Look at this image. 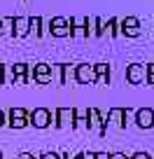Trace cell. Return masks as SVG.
Here are the masks:
<instances>
[{
  "mask_svg": "<svg viewBox=\"0 0 154 159\" xmlns=\"http://www.w3.org/2000/svg\"><path fill=\"white\" fill-rule=\"evenodd\" d=\"M135 122L140 129H152L154 126V110L152 108H140L135 112Z\"/></svg>",
  "mask_w": 154,
  "mask_h": 159,
  "instance_id": "1",
  "label": "cell"
},
{
  "mask_svg": "<svg viewBox=\"0 0 154 159\" xmlns=\"http://www.w3.org/2000/svg\"><path fill=\"white\" fill-rule=\"evenodd\" d=\"M121 33L129 35V38H138L140 35V24L135 16H126L124 21H121Z\"/></svg>",
  "mask_w": 154,
  "mask_h": 159,
  "instance_id": "2",
  "label": "cell"
},
{
  "mask_svg": "<svg viewBox=\"0 0 154 159\" xmlns=\"http://www.w3.org/2000/svg\"><path fill=\"white\" fill-rule=\"evenodd\" d=\"M145 77V66H140V63H133L129 68V82H140V80Z\"/></svg>",
  "mask_w": 154,
  "mask_h": 159,
  "instance_id": "3",
  "label": "cell"
},
{
  "mask_svg": "<svg viewBox=\"0 0 154 159\" xmlns=\"http://www.w3.org/2000/svg\"><path fill=\"white\" fill-rule=\"evenodd\" d=\"M80 80L82 82H91V80H96V70L91 68V66H80Z\"/></svg>",
  "mask_w": 154,
  "mask_h": 159,
  "instance_id": "4",
  "label": "cell"
},
{
  "mask_svg": "<svg viewBox=\"0 0 154 159\" xmlns=\"http://www.w3.org/2000/svg\"><path fill=\"white\" fill-rule=\"evenodd\" d=\"M33 119H35V124H37V126H47V124H49V112H47V110H35Z\"/></svg>",
  "mask_w": 154,
  "mask_h": 159,
  "instance_id": "5",
  "label": "cell"
},
{
  "mask_svg": "<svg viewBox=\"0 0 154 159\" xmlns=\"http://www.w3.org/2000/svg\"><path fill=\"white\" fill-rule=\"evenodd\" d=\"M110 122H114V124H124V110L121 108H114L112 112H110Z\"/></svg>",
  "mask_w": 154,
  "mask_h": 159,
  "instance_id": "6",
  "label": "cell"
},
{
  "mask_svg": "<svg viewBox=\"0 0 154 159\" xmlns=\"http://www.w3.org/2000/svg\"><path fill=\"white\" fill-rule=\"evenodd\" d=\"M54 33L56 35H68V28H65L63 19H54Z\"/></svg>",
  "mask_w": 154,
  "mask_h": 159,
  "instance_id": "7",
  "label": "cell"
},
{
  "mask_svg": "<svg viewBox=\"0 0 154 159\" xmlns=\"http://www.w3.org/2000/svg\"><path fill=\"white\" fill-rule=\"evenodd\" d=\"M131 159H152V157H149L147 152H135V154H133Z\"/></svg>",
  "mask_w": 154,
  "mask_h": 159,
  "instance_id": "8",
  "label": "cell"
},
{
  "mask_svg": "<svg viewBox=\"0 0 154 159\" xmlns=\"http://www.w3.org/2000/svg\"><path fill=\"white\" fill-rule=\"evenodd\" d=\"M110 159H129L126 154H121V152H114V154H110Z\"/></svg>",
  "mask_w": 154,
  "mask_h": 159,
  "instance_id": "9",
  "label": "cell"
},
{
  "mask_svg": "<svg viewBox=\"0 0 154 159\" xmlns=\"http://www.w3.org/2000/svg\"><path fill=\"white\" fill-rule=\"evenodd\" d=\"M96 159H110L108 154H96Z\"/></svg>",
  "mask_w": 154,
  "mask_h": 159,
  "instance_id": "10",
  "label": "cell"
},
{
  "mask_svg": "<svg viewBox=\"0 0 154 159\" xmlns=\"http://www.w3.org/2000/svg\"><path fill=\"white\" fill-rule=\"evenodd\" d=\"M149 82H152V84H154V75H149Z\"/></svg>",
  "mask_w": 154,
  "mask_h": 159,
  "instance_id": "11",
  "label": "cell"
},
{
  "mask_svg": "<svg viewBox=\"0 0 154 159\" xmlns=\"http://www.w3.org/2000/svg\"><path fill=\"white\" fill-rule=\"evenodd\" d=\"M0 122H2V115H0Z\"/></svg>",
  "mask_w": 154,
  "mask_h": 159,
  "instance_id": "12",
  "label": "cell"
}]
</instances>
